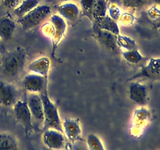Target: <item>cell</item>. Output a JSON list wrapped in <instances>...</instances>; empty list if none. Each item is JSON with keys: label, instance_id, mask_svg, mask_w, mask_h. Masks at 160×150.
<instances>
[{"label": "cell", "instance_id": "1", "mask_svg": "<svg viewBox=\"0 0 160 150\" xmlns=\"http://www.w3.org/2000/svg\"><path fill=\"white\" fill-rule=\"evenodd\" d=\"M26 62V50L17 47L2 56L0 62V73L8 80L16 79L24 70Z\"/></svg>", "mask_w": 160, "mask_h": 150}, {"label": "cell", "instance_id": "2", "mask_svg": "<svg viewBox=\"0 0 160 150\" xmlns=\"http://www.w3.org/2000/svg\"><path fill=\"white\" fill-rule=\"evenodd\" d=\"M39 95L43 103L44 130L55 129L62 132V122L56 105L50 99L48 92L39 94Z\"/></svg>", "mask_w": 160, "mask_h": 150}, {"label": "cell", "instance_id": "3", "mask_svg": "<svg viewBox=\"0 0 160 150\" xmlns=\"http://www.w3.org/2000/svg\"><path fill=\"white\" fill-rule=\"evenodd\" d=\"M51 7L47 5H38L23 17H20L18 23L24 30H30L40 24L51 14Z\"/></svg>", "mask_w": 160, "mask_h": 150}, {"label": "cell", "instance_id": "4", "mask_svg": "<svg viewBox=\"0 0 160 150\" xmlns=\"http://www.w3.org/2000/svg\"><path fill=\"white\" fill-rule=\"evenodd\" d=\"M14 116L17 121L23 126L27 134L33 131L32 117L26 101L18 100L12 106Z\"/></svg>", "mask_w": 160, "mask_h": 150}, {"label": "cell", "instance_id": "5", "mask_svg": "<svg viewBox=\"0 0 160 150\" xmlns=\"http://www.w3.org/2000/svg\"><path fill=\"white\" fill-rule=\"evenodd\" d=\"M23 86L30 93L41 94L47 92L48 78L35 73H29L23 80Z\"/></svg>", "mask_w": 160, "mask_h": 150}, {"label": "cell", "instance_id": "6", "mask_svg": "<svg viewBox=\"0 0 160 150\" xmlns=\"http://www.w3.org/2000/svg\"><path fill=\"white\" fill-rule=\"evenodd\" d=\"M43 144L52 150H62L65 148L67 138L61 131L55 129L45 130L42 135Z\"/></svg>", "mask_w": 160, "mask_h": 150}, {"label": "cell", "instance_id": "7", "mask_svg": "<svg viewBox=\"0 0 160 150\" xmlns=\"http://www.w3.org/2000/svg\"><path fill=\"white\" fill-rule=\"evenodd\" d=\"M137 78H146L152 81H160V58L150 59L148 63L129 80L131 81Z\"/></svg>", "mask_w": 160, "mask_h": 150}, {"label": "cell", "instance_id": "8", "mask_svg": "<svg viewBox=\"0 0 160 150\" xmlns=\"http://www.w3.org/2000/svg\"><path fill=\"white\" fill-rule=\"evenodd\" d=\"M50 23L52 28V34L51 38L52 41L53 51H55L56 46L59 45L65 35L67 28V23L60 15L54 14L50 17Z\"/></svg>", "mask_w": 160, "mask_h": 150}, {"label": "cell", "instance_id": "9", "mask_svg": "<svg viewBox=\"0 0 160 150\" xmlns=\"http://www.w3.org/2000/svg\"><path fill=\"white\" fill-rule=\"evenodd\" d=\"M18 101V91L13 84L0 80V105L12 106Z\"/></svg>", "mask_w": 160, "mask_h": 150}, {"label": "cell", "instance_id": "10", "mask_svg": "<svg viewBox=\"0 0 160 150\" xmlns=\"http://www.w3.org/2000/svg\"><path fill=\"white\" fill-rule=\"evenodd\" d=\"M62 128L66 138L71 142L82 140V131L78 119L66 118L62 122Z\"/></svg>", "mask_w": 160, "mask_h": 150}, {"label": "cell", "instance_id": "11", "mask_svg": "<svg viewBox=\"0 0 160 150\" xmlns=\"http://www.w3.org/2000/svg\"><path fill=\"white\" fill-rule=\"evenodd\" d=\"M129 98L131 102L144 106L148 102V88L140 82H131L129 87Z\"/></svg>", "mask_w": 160, "mask_h": 150}, {"label": "cell", "instance_id": "12", "mask_svg": "<svg viewBox=\"0 0 160 150\" xmlns=\"http://www.w3.org/2000/svg\"><path fill=\"white\" fill-rule=\"evenodd\" d=\"M26 102L28 103L32 119H34L36 121L40 123H43V103L39 94L30 93Z\"/></svg>", "mask_w": 160, "mask_h": 150}, {"label": "cell", "instance_id": "13", "mask_svg": "<svg viewBox=\"0 0 160 150\" xmlns=\"http://www.w3.org/2000/svg\"><path fill=\"white\" fill-rule=\"evenodd\" d=\"M57 11L59 15L66 20L67 23L73 24L78 20L80 15L78 6L73 2H64L57 6Z\"/></svg>", "mask_w": 160, "mask_h": 150}, {"label": "cell", "instance_id": "14", "mask_svg": "<svg viewBox=\"0 0 160 150\" xmlns=\"http://www.w3.org/2000/svg\"><path fill=\"white\" fill-rule=\"evenodd\" d=\"M96 37L98 38V42L110 52H117L120 50L117 45V34L109 31L96 29Z\"/></svg>", "mask_w": 160, "mask_h": 150}, {"label": "cell", "instance_id": "15", "mask_svg": "<svg viewBox=\"0 0 160 150\" xmlns=\"http://www.w3.org/2000/svg\"><path fill=\"white\" fill-rule=\"evenodd\" d=\"M16 29V23L9 14L0 18V41L12 38Z\"/></svg>", "mask_w": 160, "mask_h": 150}, {"label": "cell", "instance_id": "16", "mask_svg": "<svg viewBox=\"0 0 160 150\" xmlns=\"http://www.w3.org/2000/svg\"><path fill=\"white\" fill-rule=\"evenodd\" d=\"M51 62L50 59L47 57H41L36 60L33 61L28 66V71L32 73L41 75L42 77L48 78L49 73Z\"/></svg>", "mask_w": 160, "mask_h": 150}, {"label": "cell", "instance_id": "17", "mask_svg": "<svg viewBox=\"0 0 160 150\" xmlns=\"http://www.w3.org/2000/svg\"><path fill=\"white\" fill-rule=\"evenodd\" d=\"M96 29L109 31L117 35L120 34V28H119L117 21L114 20L108 15H106L98 21H96Z\"/></svg>", "mask_w": 160, "mask_h": 150}, {"label": "cell", "instance_id": "18", "mask_svg": "<svg viewBox=\"0 0 160 150\" xmlns=\"http://www.w3.org/2000/svg\"><path fill=\"white\" fill-rule=\"evenodd\" d=\"M0 150H20L17 138L6 132H0Z\"/></svg>", "mask_w": 160, "mask_h": 150}, {"label": "cell", "instance_id": "19", "mask_svg": "<svg viewBox=\"0 0 160 150\" xmlns=\"http://www.w3.org/2000/svg\"><path fill=\"white\" fill-rule=\"evenodd\" d=\"M108 4L106 0H95L92 9V17L95 21H98L107 15Z\"/></svg>", "mask_w": 160, "mask_h": 150}, {"label": "cell", "instance_id": "20", "mask_svg": "<svg viewBox=\"0 0 160 150\" xmlns=\"http://www.w3.org/2000/svg\"><path fill=\"white\" fill-rule=\"evenodd\" d=\"M40 0H23L16 9H14V13L20 18L28 12L34 9L39 5Z\"/></svg>", "mask_w": 160, "mask_h": 150}, {"label": "cell", "instance_id": "21", "mask_svg": "<svg viewBox=\"0 0 160 150\" xmlns=\"http://www.w3.org/2000/svg\"><path fill=\"white\" fill-rule=\"evenodd\" d=\"M122 56L123 59L128 63L131 65H136L142 62L145 59V57L140 53L138 48L131 50H127V51H121Z\"/></svg>", "mask_w": 160, "mask_h": 150}, {"label": "cell", "instance_id": "22", "mask_svg": "<svg viewBox=\"0 0 160 150\" xmlns=\"http://www.w3.org/2000/svg\"><path fill=\"white\" fill-rule=\"evenodd\" d=\"M117 45L119 49L121 51H127L137 48V44L134 39L124 35H117Z\"/></svg>", "mask_w": 160, "mask_h": 150}, {"label": "cell", "instance_id": "23", "mask_svg": "<svg viewBox=\"0 0 160 150\" xmlns=\"http://www.w3.org/2000/svg\"><path fill=\"white\" fill-rule=\"evenodd\" d=\"M86 142L89 150H106L100 138L95 134H89Z\"/></svg>", "mask_w": 160, "mask_h": 150}, {"label": "cell", "instance_id": "24", "mask_svg": "<svg viewBox=\"0 0 160 150\" xmlns=\"http://www.w3.org/2000/svg\"><path fill=\"white\" fill-rule=\"evenodd\" d=\"M95 2V0H80V5H81L83 12L90 18H92V9H93Z\"/></svg>", "mask_w": 160, "mask_h": 150}, {"label": "cell", "instance_id": "25", "mask_svg": "<svg viewBox=\"0 0 160 150\" xmlns=\"http://www.w3.org/2000/svg\"><path fill=\"white\" fill-rule=\"evenodd\" d=\"M122 5L128 9H138L146 3V0H120Z\"/></svg>", "mask_w": 160, "mask_h": 150}, {"label": "cell", "instance_id": "26", "mask_svg": "<svg viewBox=\"0 0 160 150\" xmlns=\"http://www.w3.org/2000/svg\"><path fill=\"white\" fill-rule=\"evenodd\" d=\"M108 16H109L111 18L113 19L116 21H117V20L120 19V16H121L120 9H119L117 6L112 5V6H109V15Z\"/></svg>", "mask_w": 160, "mask_h": 150}, {"label": "cell", "instance_id": "27", "mask_svg": "<svg viewBox=\"0 0 160 150\" xmlns=\"http://www.w3.org/2000/svg\"><path fill=\"white\" fill-rule=\"evenodd\" d=\"M119 20H120L121 23L124 26H130L134 21V17L130 13H123L121 14Z\"/></svg>", "mask_w": 160, "mask_h": 150}, {"label": "cell", "instance_id": "28", "mask_svg": "<svg viewBox=\"0 0 160 150\" xmlns=\"http://www.w3.org/2000/svg\"><path fill=\"white\" fill-rule=\"evenodd\" d=\"M2 4L9 9H16L23 0H1Z\"/></svg>", "mask_w": 160, "mask_h": 150}, {"label": "cell", "instance_id": "29", "mask_svg": "<svg viewBox=\"0 0 160 150\" xmlns=\"http://www.w3.org/2000/svg\"><path fill=\"white\" fill-rule=\"evenodd\" d=\"M148 14L152 20H160V8L156 6H154L148 10Z\"/></svg>", "mask_w": 160, "mask_h": 150}, {"label": "cell", "instance_id": "30", "mask_svg": "<svg viewBox=\"0 0 160 150\" xmlns=\"http://www.w3.org/2000/svg\"><path fill=\"white\" fill-rule=\"evenodd\" d=\"M155 1H156V2L157 3L158 6L160 8V0H155Z\"/></svg>", "mask_w": 160, "mask_h": 150}, {"label": "cell", "instance_id": "31", "mask_svg": "<svg viewBox=\"0 0 160 150\" xmlns=\"http://www.w3.org/2000/svg\"><path fill=\"white\" fill-rule=\"evenodd\" d=\"M57 1L61 2H67L70 1V0H57Z\"/></svg>", "mask_w": 160, "mask_h": 150}, {"label": "cell", "instance_id": "32", "mask_svg": "<svg viewBox=\"0 0 160 150\" xmlns=\"http://www.w3.org/2000/svg\"><path fill=\"white\" fill-rule=\"evenodd\" d=\"M159 31H160V28H159Z\"/></svg>", "mask_w": 160, "mask_h": 150}]
</instances>
